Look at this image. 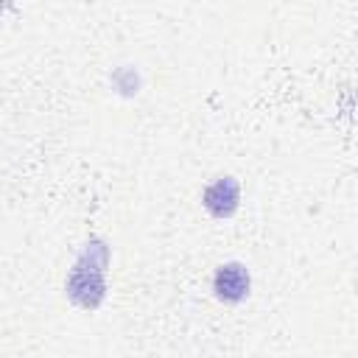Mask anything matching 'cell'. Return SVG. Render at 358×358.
Here are the masks:
<instances>
[{
	"mask_svg": "<svg viewBox=\"0 0 358 358\" xmlns=\"http://www.w3.org/2000/svg\"><path fill=\"white\" fill-rule=\"evenodd\" d=\"M238 196H241V187L232 176H218L215 182H210L204 187V207L210 210V215L215 218H229L235 210H238Z\"/></svg>",
	"mask_w": 358,
	"mask_h": 358,
	"instance_id": "obj_2",
	"label": "cell"
},
{
	"mask_svg": "<svg viewBox=\"0 0 358 358\" xmlns=\"http://www.w3.org/2000/svg\"><path fill=\"white\" fill-rule=\"evenodd\" d=\"M106 263H109V249L103 241H90L81 255L76 257L70 277H67V296L84 308L95 310L103 296H106Z\"/></svg>",
	"mask_w": 358,
	"mask_h": 358,
	"instance_id": "obj_1",
	"label": "cell"
},
{
	"mask_svg": "<svg viewBox=\"0 0 358 358\" xmlns=\"http://www.w3.org/2000/svg\"><path fill=\"white\" fill-rule=\"evenodd\" d=\"M213 291L221 302H241L249 294V271L241 263H224L218 266L213 277Z\"/></svg>",
	"mask_w": 358,
	"mask_h": 358,
	"instance_id": "obj_3",
	"label": "cell"
}]
</instances>
